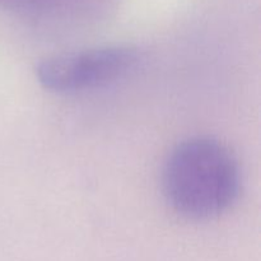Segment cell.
Segmentation results:
<instances>
[{"instance_id":"1","label":"cell","mask_w":261,"mask_h":261,"mask_svg":"<svg viewBox=\"0 0 261 261\" xmlns=\"http://www.w3.org/2000/svg\"><path fill=\"white\" fill-rule=\"evenodd\" d=\"M240 167L226 145L212 138H193L168 155L162 188L171 208L190 219L219 216L236 201Z\"/></svg>"},{"instance_id":"2","label":"cell","mask_w":261,"mask_h":261,"mask_svg":"<svg viewBox=\"0 0 261 261\" xmlns=\"http://www.w3.org/2000/svg\"><path fill=\"white\" fill-rule=\"evenodd\" d=\"M140 54L127 46L63 54L41 61L36 69L40 83L56 93H76L101 88L126 75Z\"/></svg>"}]
</instances>
